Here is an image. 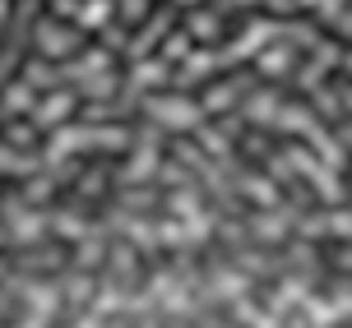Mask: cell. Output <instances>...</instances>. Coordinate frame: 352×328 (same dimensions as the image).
Returning <instances> with one entry per match:
<instances>
[{"label":"cell","mask_w":352,"mask_h":328,"mask_svg":"<svg viewBox=\"0 0 352 328\" xmlns=\"http://www.w3.org/2000/svg\"><path fill=\"white\" fill-rule=\"evenodd\" d=\"M102 185H107V176H102V172H88V176H84V194H98Z\"/></svg>","instance_id":"cell-44"},{"label":"cell","mask_w":352,"mask_h":328,"mask_svg":"<svg viewBox=\"0 0 352 328\" xmlns=\"http://www.w3.org/2000/svg\"><path fill=\"white\" fill-rule=\"evenodd\" d=\"M246 292H250V277L236 273V268H223V273L204 287V301H236V296H246Z\"/></svg>","instance_id":"cell-7"},{"label":"cell","mask_w":352,"mask_h":328,"mask_svg":"<svg viewBox=\"0 0 352 328\" xmlns=\"http://www.w3.org/2000/svg\"><path fill=\"white\" fill-rule=\"evenodd\" d=\"M111 268H116V282H130V277H135V255H130V245H116V250H111Z\"/></svg>","instance_id":"cell-35"},{"label":"cell","mask_w":352,"mask_h":328,"mask_svg":"<svg viewBox=\"0 0 352 328\" xmlns=\"http://www.w3.org/2000/svg\"><path fill=\"white\" fill-rule=\"evenodd\" d=\"M23 84L37 88V93H42V88H56L60 84V69H52L47 60H33V65H23Z\"/></svg>","instance_id":"cell-27"},{"label":"cell","mask_w":352,"mask_h":328,"mask_svg":"<svg viewBox=\"0 0 352 328\" xmlns=\"http://www.w3.org/2000/svg\"><path fill=\"white\" fill-rule=\"evenodd\" d=\"M116 14V0H84L79 5V28H107Z\"/></svg>","instance_id":"cell-21"},{"label":"cell","mask_w":352,"mask_h":328,"mask_svg":"<svg viewBox=\"0 0 352 328\" xmlns=\"http://www.w3.org/2000/svg\"><path fill=\"white\" fill-rule=\"evenodd\" d=\"M338 268H352V250H343V255H338Z\"/></svg>","instance_id":"cell-50"},{"label":"cell","mask_w":352,"mask_h":328,"mask_svg":"<svg viewBox=\"0 0 352 328\" xmlns=\"http://www.w3.org/2000/svg\"><path fill=\"white\" fill-rule=\"evenodd\" d=\"M47 222H52V231L56 236H65V241H84L93 226L79 218V213H65V208H56V213H47Z\"/></svg>","instance_id":"cell-16"},{"label":"cell","mask_w":352,"mask_h":328,"mask_svg":"<svg viewBox=\"0 0 352 328\" xmlns=\"http://www.w3.org/2000/svg\"><path fill=\"white\" fill-rule=\"evenodd\" d=\"M5 245H10V226L0 222V250H5Z\"/></svg>","instance_id":"cell-51"},{"label":"cell","mask_w":352,"mask_h":328,"mask_svg":"<svg viewBox=\"0 0 352 328\" xmlns=\"http://www.w3.org/2000/svg\"><path fill=\"white\" fill-rule=\"evenodd\" d=\"M19 292L28 301V314H42V319H52V310L60 305V287H47V282H28V287H19Z\"/></svg>","instance_id":"cell-10"},{"label":"cell","mask_w":352,"mask_h":328,"mask_svg":"<svg viewBox=\"0 0 352 328\" xmlns=\"http://www.w3.org/2000/svg\"><path fill=\"white\" fill-rule=\"evenodd\" d=\"M10 245H37L42 236H47V213H28V208H19L14 218H10Z\"/></svg>","instance_id":"cell-4"},{"label":"cell","mask_w":352,"mask_h":328,"mask_svg":"<svg viewBox=\"0 0 352 328\" xmlns=\"http://www.w3.org/2000/svg\"><path fill=\"white\" fill-rule=\"evenodd\" d=\"M343 314H338L334 301H324V296H306V324L311 328H334Z\"/></svg>","instance_id":"cell-17"},{"label":"cell","mask_w":352,"mask_h":328,"mask_svg":"<svg viewBox=\"0 0 352 328\" xmlns=\"http://www.w3.org/2000/svg\"><path fill=\"white\" fill-rule=\"evenodd\" d=\"M246 116L255 125H269L274 116H278V93H255V97H250V106H246Z\"/></svg>","instance_id":"cell-29"},{"label":"cell","mask_w":352,"mask_h":328,"mask_svg":"<svg viewBox=\"0 0 352 328\" xmlns=\"http://www.w3.org/2000/svg\"><path fill=\"white\" fill-rule=\"evenodd\" d=\"M116 88H121V79H116V74L107 69V74H93V79H84V84H79V93H84L88 102H107V97H111Z\"/></svg>","instance_id":"cell-24"},{"label":"cell","mask_w":352,"mask_h":328,"mask_svg":"<svg viewBox=\"0 0 352 328\" xmlns=\"http://www.w3.org/2000/svg\"><path fill=\"white\" fill-rule=\"evenodd\" d=\"M334 60H338V47L334 42H320L316 47V60H311V69H301V88H311L324 74V69H334Z\"/></svg>","instance_id":"cell-23"},{"label":"cell","mask_w":352,"mask_h":328,"mask_svg":"<svg viewBox=\"0 0 352 328\" xmlns=\"http://www.w3.org/2000/svg\"><path fill=\"white\" fill-rule=\"evenodd\" d=\"M158 241L172 245V250H181V245H186V226H181V222H162L158 226Z\"/></svg>","instance_id":"cell-38"},{"label":"cell","mask_w":352,"mask_h":328,"mask_svg":"<svg viewBox=\"0 0 352 328\" xmlns=\"http://www.w3.org/2000/svg\"><path fill=\"white\" fill-rule=\"evenodd\" d=\"M283 157H287V167H292L297 176H306V180H311V185H316V190L324 194L329 204H338V199H343V185H338V176L329 172V167H324V162H320V157L311 153V148H301V143H292V148H287Z\"/></svg>","instance_id":"cell-1"},{"label":"cell","mask_w":352,"mask_h":328,"mask_svg":"<svg viewBox=\"0 0 352 328\" xmlns=\"http://www.w3.org/2000/svg\"><path fill=\"white\" fill-rule=\"evenodd\" d=\"M236 102V84H218V88H209V93H204V111H228V106Z\"/></svg>","instance_id":"cell-33"},{"label":"cell","mask_w":352,"mask_h":328,"mask_svg":"<svg viewBox=\"0 0 352 328\" xmlns=\"http://www.w3.org/2000/svg\"><path fill=\"white\" fill-rule=\"evenodd\" d=\"M301 301H306V277H283L274 287V296H269V314H283L292 305H301Z\"/></svg>","instance_id":"cell-14"},{"label":"cell","mask_w":352,"mask_h":328,"mask_svg":"<svg viewBox=\"0 0 352 328\" xmlns=\"http://www.w3.org/2000/svg\"><path fill=\"white\" fill-rule=\"evenodd\" d=\"M93 296H98V282H93V277H88L84 268H74V273L65 277V282H60V301H70L74 310H79V305H88Z\"/></svg>","instance_id":"cell-15"},{"label":"cell","mask_w":352,"mask_h":328,"mask_svg":"<svg viewBox=\"0 0 352 328\" xmlns=\"http://www.w3.org/2000/svg\"><path fill=\"white\" fill-rule=\"evenodd\" d=\"M324 231H334V236L352 241V213H334V218H324Z\"/></svg>","instance_id":"cell-40"},{"label":"cell","mask_w":352,"mask_h":328,"mask_svg":"<svg viewBox=\"0 0 352 328\" xmlns=\"http://www.w3.org/2000/svg\"><path fill=\"white\" fill-rule=\"evenodd\" d=\"M42 172V157L37 153H23V148H10V143H0V176H37Z\"/></svg>","instance_id":"cell-8"},{"label":"cell","mask_w":352,"mask_h":328,"mask_svg":"<svg viewBox=\"0 0 352 328\" xmlns=\"http://www.w3.org/2000/svg\"><path fill=\"white\" fill-rule=\"evenodd\" d=\"M343 139H348V143H352V125H348V130H343Z\"/></svg>","instance_id":"cell-53"},{"label":"cell","mask_w":352,"mask_h":328,"mask_svg":"<svg viewBox=\"0 0 352 328\" xmlns=\"http://www.w3.org/2000/svg\"><path fill=\"white\" fill-rule=\"evenodd\" d=\"M176 157H181V162H186V167H190V172H204V167H209V157L199 153V148H195V143H176Z\"/></svg>","instance_id":"cell-37"},{"label":"cell","mask_w":352,"mask_h":328,"mask_svg":"<svg viewBox=\"0 0 352 328\" xmlns=\"http://www.w3.org/2000/svg\"><path fill=\"white\" fill-rule=\"evenodd\" d=\"M195 139H199V148L213 157H228V134L218 130V125H195Z\"/></svg>","instance_id":"cell-30"},{"label":"cell","mask_w":352,"mask_h":328,"mask_svg":"<svg viewBox=\"0 0 352 328\" xmlns=\"http://www.w3.org/2000/svg\"><path fill=\"white\" fill-rule=\"evenodd\" d=\"M153 176H158V143H140L135 157L125 162L121 185H144V180H153Z\"/></svg>","instance_id":"cell-5"},{"label":"cell","mask_w":352,"mask_h":328,"mask_svg":"<svg viewBox=\"0 0 352 328\" xmlns=\"http://www.w3.org/2000/svg\"><path fill=\"white\" fill-rule=\"evenodd\" d=\"M121 204H125V208H148V204H153V194H148V190H144V194H135V190H130V194L121 199Z\"/></svg>","instance_id":"cell-43"},{"label":"cell","mask_w":352,"mask_h":328,"mask_svg":"<svg viewBox=\"0 0 352 328\" xmlns=\"http://www.w3.org/2000/svg\"><path fill=\"white\" fill-rule=\"evenodd\" d=\"M74 328H102V319H98V314H84V319H79Z\"/></svg>","instance_id":"cell-47"},{"label":"cell","mask_w":352,"mask_h":328,"mask_svg":"<svg viewBox=\"0 0 352 328\" xmlns=\"http://www.w3.org/2000/svg\"><path fill=\"white\" fill-rule=\"evenodd\" d=\"M269 10H297V0H264Z\"/></svg>","instance_id":"cell-48"},{"label":"cell","mask_w":352,"mask_h":328,"mask_svg":"<svg viewBox=\"0 0 352 328\" xmlns=\"http://www.w3.org/2000/svg\"><path fill=\"white\" fill-rule=\"evenodd\" d=\"M56 185H60V180H56L52 172H37V176H28V185H23V204H47Z\"/></svg>","instance_id":"cell-26"},{"label":"cell","mask_w":352,"mask_h":328,"mask_svg":"<svg viewBox=\"0 0 352 328\" xmlns=\"http://www.w3.org/2000/svg\"><path fill=\"white\" fill-rule=\"evenodd\" d=\"M144 10H148V0H121V14L125 19H140Z\"/></svg>","instance_id":"cell-42"},{"label":"cell","mask_w":352,"mask_h":328,"mask_svg":"<svg viewBox=\"0 0 352 328\" xmlns=\"http://www.w3.org/2000/svg\"><path fill=\"white\" fill-rule=\"evenodd\" d=\"M348 69H352V60H348Z\"/></svg>","instance_id":"cell-55"},{"label":"cell","mask_w":352,"mask_h":328,"mask_svg":"<svg viewBox=\"0 0 352 328\" xmlns=\"http://www.w3.org/2000/svg\"><path fill=\"white\" fill-rule=\"evenodd\" d=\"M292 60H297V51L292 47H269V51H260V74H269V79H278V74H287L292 69Z\"/></svg>","instance_id":"cell-20"},{"label":"cell","mask_w":352,"mask_h":328,"mask_svg":"<svg viewBox=\"0 0 352 328\" xmlns=\"http://www.w3.org/2000/svg\"><path fill=\"white\" fill-rule=\"evenodd\" d=\"M52 10L56 14H74L79 19V0H52Z\"/></svg>","instance_id":"cell-45"},{"label":"cell","mask_w":352,"mask_h":328,"mask_svg":"<svg viewBox=\"0 0 352 328\" xmlns=\"http://www.w3.org/2000/svg\"><path fill=\"white\" fill-rule=\"evenodd\" d=\"M297 213L292 208H264V213H255L250 218V236H260V241H278V236H287V222H292Z\"/></svg>","instance_id":"cell-6"},{"label":"cell","mask_w":352,"mask_h":328,"mask_svg":"<svg viewBox=\"0 0 352 328\" xmlns=\"http://www.w3.org/2000/svg\"><path fill=\"white\" fill-rule=\"evenodd\" d=\"M209 69H218V56H209V51H190L186 60H181V84H195V79H204Z\"/></svg>","instance_id":"cell-22"},{"label":"cell","mask_w":352,"mask_h":328,"mask_svg":"<svg viewBox=\"0 0 352 328\" xmlns=\"http://www.w3.org/2000/svg\"><path fill=\"white\" fill-rule=\"evenodd\" d=\"M181 5H195V0H181Z\"/></svg>","instance_id":"cell-54"},{"label":"cell","mask_w":352,"mask_h":328,"mask_svg":"<svg viewBox=\"0 0 352 328\" xmlns=\"http://www.w3.org/2000/svg\"><path fill=\"white\" fill-rule=\"evenodd\" d=\"M19 328H47V319H42V314H33V319H23Z\"/></svg>","instance_id":"cell-49"},{"label":"cell","mask_w":352,"mask_h":328,"mask_svg":"<svg viewBox=\"0 0 352 328\" xmlns=\"http://www.w3.org/2000/svg\"><path fill=\"white\" fill-rule=\"evenodd\" d=\"M167 208H172L181 222H186V218H195V213H204V208H199V194H195L190 185H181V190L167 194Z\"/></svg>","instance_id":"cell-28"},{"label":"cell","mask_w":352,"mask_h":328,"mask_svg":"<svg viewBox=\"0 0 352 328\" xmlns=\"http://www.w3.org/2000/svg\"><path fill=\"white\" fill-rule=\"evenodd\" d=\"M60 259H65V255H60L56 245H47V250H28L19 263H23V268H33V273H42V268H60Z\"/></svg>","instance_id":"cell-32"},{"label":"cell","mask_w":352,"mask_h":328,"mask_svg":"<svg viewBox=\"0 0 352 328\" xmlns=\"http://www.w3.org/2000/svg\"><path fill=\"white\" fill-rule=\"evenodd\" d=\"M84 148H107V153H121V148H130V130H121V125H84Z\"/></svg>","instance_id":"cell-9"},{"label":"cell","mask_w":352,"mask_h":328,"mask_svg":"<svg viewBox=\"0 0 352 328\" xmlns=\"http://www.w3.org/2000/svg\"><path fill=\"white\" fill-rule=\"evenodd\" d=\"M74 102H79V93H52L47 102H37L33 125H60V121L74 111Z\"/></svg>","instance_id":"cell-11"},{"label":"cell","mask_w":352,"mask_h":328,"mask_svg":"<svg viewBox=\"0 0 352 328\" xmlns=\"http://www.w3.org/2000/svg\"><path fill=\"white\" fill-rule=\"evenodd\" d=\"M0 111H5V116H33V111H37V88H28L23 79L10 84V88H5V97H0Z\"/></svg>","instance_id":"cell-12"},{"label":"cell","mask_w":352,"mask_h":328,"mask_svg":"<svg viewBox=\"0 0 352 328\" xmlns=\"http://www.w3.org/2000/svg\"><path fill=\"white\" fill-rule=\"evenodd\" d=\"M218 28H223V14L218 10H195L190 23H186L190 42H209V37H218Z\"/></svg>","instance_id":"cell-18"},{"label":"cell","mask_w":352,"mask_h":328,"mask_svg":"<svg viewBox=\"0 0 352 328\" xmlns=\"http://www.w3.org/2000/svg\"><path fill=\"white\" fill-rule=\"evenodd\" d=\"M329 23H334V28H338L343 37H352V14H343V10H338V14L329 19Z\"/></svg>","instance_id":"cell-46"},{"label":"cell","mask_w":352,"mask_h":328,"mask_svg":"<svg viewBox=\"0 0 352 328\" xmlns=\"http://www.w3.org/2000/svg\"><path fill=\"white\" fill-rule=\"evenodd\" d=\"M167 33H172V14L162 10V14H153V19H148V28H144L140 37H130V47H125V51H130L135 60H140V56H148V47H153V42H162Z\"/></svg>","instance_id":"cell-13"},{"label":"cell","mask_w":352,"mask_h":328,"mask_svg":"<svg viewBox=\"0 0 352 328\" xmlns=\"http://www.w3.org/2000/svg\"><path fill=\"white\" fill-rule=\"evenodd\" d=\"M102 47H107V51H121V47H130V37H125L121 23H107V28H102Z\"/></svg>","instance_id":"cell-39"},{"label":"cell","mask_w":352,"mask_h":328,"mask_svg":"<svg viewBox=\"0 0 352 328\" xmlns=\"http://www.w3.org/2000/svg\"><path fill=\"white\" fill-rule=\"evenodd\" d=\"M74 47H84V33H74V28H60L56 19H42V23H37V51L47 56V60H56V56L74 51Z\"/></svg>","instance_id":"cell-3"},{"label":"cell","mask_w":352,"mask_h":328,"mask_svg":"<svg viewBox=\"0 0 352 328\" xmlns=\"http://www.w3.org/2000/svg\"><path fill=\"white\" fill-rule=\"evenodd\" d=\"M186 56H190V33H167L162 37V60H167V65H181Z\"/></svg>","instance_id":"cell-31"},{"label":"cell","mask_w":352,"mask_h":328,"mask_svg":"<svg viewBox=\"0 0 352 328\" xmlns=\"http://www.w3.org/2000/svg\"><path fill=\"white\" fill-rule=\"evenodd\" d=\"M144 111H148L153 121L181 125V130H195V125H199V116H204V106H199V102H186V97H148V102H144Z\"/></svg>","instance_id":"cell-2"},{"label":"cell","mask_w":352,"mask_h":328,"mask_svg":"<svg viewBox=\"0 0 352 328\" xmlns=\"http://www.w3.org/2000/svg\"><path fill=\"white\" fill-rule=\"evenodd\" d=\"M5 143H10V148H28V153H33V143H37L33 121H14V125H10V134H5Z\"/></svg>","instance_id":"cell-34"},{"label":"cell","mask_w":352,"mask_h":328,"mask_svg":"<svg viewBox=\"0 0 352 328\" xmlns=\"http://www.w3.org/2000/svg\"><path fill=\"white\" fill-rule=\"evenodd\" d=\"M241 190H246L250 199H260V208H283L274 180H264V176H241Z\"/></svg>","instance_id":"cell-25"},{"label":"cell","mask_w":352,"mask_h":328,"mask_svg":"<svg viewBox=\"0 0 352 328\" xmlns=\"http://www.w3.org/2000/svg\"><path fill=\"white\" fill-rule=\"evenodd\" d=\"M167 60H135V69H130V88H158L162 79H167Z\"/></svg>","instance_id":"cell-19"},{"label":"cell","mask_w":352,"mask_h":328,"mask_svg":"<svg viewBox=\"0 0 352 328\" xmlns=\"http://www.w3.org/2000/svg\"><path fill=\"white\" fill-rule=\"evenodd\" d=\"M158 180H162V185H172V190H181V185H190V172L176 167V162H167V167H158Z\"/></svg>","instance_id":"cell-36"},{"label":"cell","mask_w":352,"mask_h":328,"mask_svg":"<svg viewBox=\"0 0 352 328\" xmlns=\"http://www.w3.org/2000/svg\"><path fill=\"white\" fill-rule=\"evenodd\" d=\"M316 111H320V116H338V97H329V93L320 88V93H316Z\"/></svg>","instance_id":"cell-41"},{"label":"cell","mask_w":352,"mask_h":328,"mask_svg":"<svg viewBox=\"0 0 352 328\" xmlns=\"http://www.w3.org/2000/svg\"><path fill=\"white\" fill-rule=\"evenodd\" d=\"M343 106H348V111H352V88H343Z\"/></svg>","instance_id":"cell-52"}]
</instances>
